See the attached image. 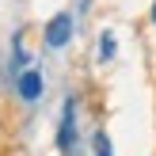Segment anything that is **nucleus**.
Here are the masks:
<instances>
[{
	"label": "nucleus",
	"instance_id": "nucleus-1",
	"mask_svg": "<svg viewBox=\"0 0 156 156\" xmlns=\"http://www.w3.org/2000/svg\"><path fill=\"white\" fill-rule=\"evenodd\" d=\"M69 34H73V19H69L65 12L53 15L50 27H46V42H50V46H65V42H69Z\"/></svg>",
	"mask_w": 156,
	"mask_h": 156
},
{
	"label": "nucleus",
	"instance_id": "nucleus-2",
	"mask_svg": "<svg viewBox=\"0 0 156 156\" xmlns=\"http://www.w3.org/2000/svg\"><path fill=\"white\" fill-rule=\"evenodd\" d=\"M38 91H42V76L38 73H23L19 76V95L23 99H38Z\"/></svg>",
	"mask_w": 156,
	"mask_h": 156
},
{
	"label": "nucleus",
	"instance_id": "nucleus-3",
	"mask_svg": "<svg viewBox=\"0 0 156 156\" xmlns=\"http://www.w3.org/2000/svg\"><path fill=\"white\" fill-rule=\"evenodd\" d=\"M73 141V107H65V129H61V149H69Z\"/></svg>",
	"mask_w": 156,
	"mask_h": 156
},
{
	"label": "nucleus",
	"instance_id": "nucleus-4",
	"mask_svg": "<svg viewBox=\"0 0 156 156\" xmlns=\"http://www.w3.org/2000/svg\"><path fill=\"white\" fill-rule=\"evenodd\" d=\"M99 53H103V57H111V53H114V42H111V34H103V46H99Z\"/></svg>",
	"mask_w": 156,
	"mask_h": 156
},
{
	"label": "nucleus",
	"instance_id": "nucleus-5",
	"mask_svg": "<svg viewBox=\"0 0 156 156\" xmlns=\"http://www.w3.org/2000/svg\"><path fill=\"white\" fill-rule=\"evenodd\" d=\"M95 156H111V149H107V137H95Z\"/></svg>",
	"mask_w": 156,
	"mask_h": 156
},
{
	"label": "nucleus",
	"instance_id": "nucleus-6",
	"mask_svg": "<svg viewBox=\"0 0 156 156\" xmlns=\"http://www.w3.org/2000/svg\"><path fill=\"white\" fill-rule=\"evenodd\" d=\"M152 19H156V4H152Z\"/></svg>",
	"mask_w": 156,
	"mask_h": 156
}]
</instances>
